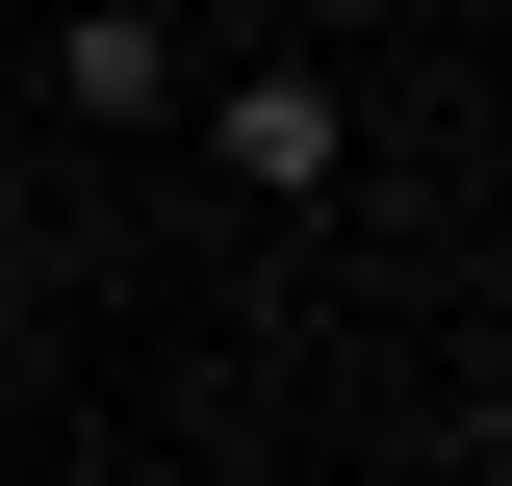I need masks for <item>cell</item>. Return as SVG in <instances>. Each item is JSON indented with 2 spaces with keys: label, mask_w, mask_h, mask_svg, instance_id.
<instances>
[{
  "label": "cell",
  "mask_w": 512,
  "mask_h": 486,
  "mask_svg": "<svg viewBox=\"0 0 512 486\" xmlns=\"http://www.w3.org/2000/svg\"><path fill=\"white\" fill-rule=\"evenodd\" d=\"M384 26H410V0H282V52H384Z\"/></svg>",
  "instance_id": "obj_3"
},
{
  "label": "cell",
  "mask_w": 512,
  "mask_h": 486,
  "mask_svg": "<svg viewBox=\"0 0 512 486\" xmlns=\"http://www.w3.org/2000/svg\"><path fill=\"white\" fill-rule=\"evenodd\" d=\"M0 282H52V256H26V180H0Z\"/></svg>",
  "instance_id": "obj_4"
},
{
  "label": "cell",
  "mask_w": 512,
  "mask_h": 486,
  "mask_svg": "<svg viewBox=\"0 0 512 486\" xmlns=\"http://www.w3.org/2000/svg\"><path fill=\"white\" fill-rule=\"evenodd\" d=\"M180 128H205V180H231L256 231L359 205V77H333V52H231V77H180Z\"/></svg>",
  "instance_id": "obj_1"
},
{
  "label": "cell",
  "mask_w": 512,
  "mask_h": 486,
  "mask_svg": "<svg viewBox=\"0 0 512 486\" xmlns=\"http://www.w3.org/2000/svg\"><path fill=\"white\" fill-rule=\"evenodd\" d=\"M26 26H52V128H180V0H26Z\"/></svg>",
  "instance_id": "obj_2"
},
{
  "label": "cell",
  "mask_w": 512,
  "mask_h": 486,
  "mask_svg": "<svg viewBox=\"0 0 512 486\" xmlns=\"http://www.w3.org/2000/svg\"><path fill=\"white\" fill-rule=\"evenodd\" d=\"M26 333H52V307H26V282H0V384H26Z\"/></svg>",
  "instance_id": "obj_5"
}]
</instances>
